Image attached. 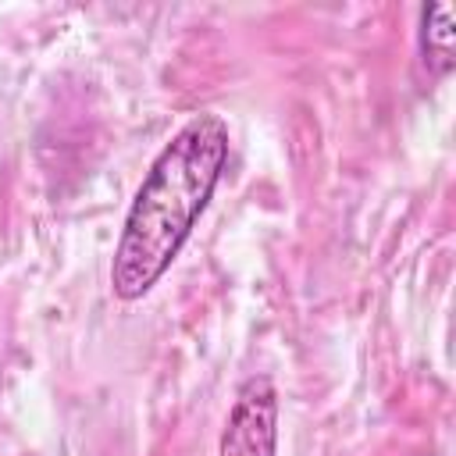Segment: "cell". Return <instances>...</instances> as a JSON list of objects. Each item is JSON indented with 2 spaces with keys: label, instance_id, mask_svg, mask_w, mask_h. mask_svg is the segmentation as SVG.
<instances>
[{
  "label": "cell",
  "instance_id": "1",
  "mask_svg": "<svg viewBox=\"0 0 456 456\" xmlns=\"http://www.w3.org/2000/svg\"><path fill=\"white\" fill-rule=\"evenodd\" d=\"M228 160V125L217 114L189 118L150 164L114 249L110 289L118 299H142L178 256L207 210Z\"/></svg>",
  "mask_w": 456,
  "mask_h": 456
},
{
  "label": "cell",
  "instance_id": "3",
  "mask_svg": "<svg viewBox=\"0 0 456 456\" xmlns=\"http://www.w3.org/2000/svg\"><path fill=\"white\" fill-rule=\"evenodd\" d=\"M420 53L431 75H449L456 64V21L452 4H428L420 11Z\"/></svg>",
  "mask_w": 456,
  "mask_h": 456
},
{
  "label": "cell",
  "instance_id": "2",
  "mask_svg": "<svg viewBox=\"0 0 456 456\" xmlns=\"http://www.w3.org/2000/svg\"><path fill=\"white\" fill-rule=\"evenodd\" d=\"M274 449H278V392L271 378L253 374L235 392V406L221 431L217 456H274Z\"/></svg>",
  "mask_w": 456,
  "mask_h": 456
}]
</instances>
